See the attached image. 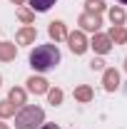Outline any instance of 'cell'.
Segmentation results:
<instances>
[{
  "mask_svg": "<svg viewBox=\"0 0 127 129\" xmlns=\"http://www.w3.org/2000/svg\"><path fill=\"white\" fill-rule=\"evenodd\" d=\"M60 62V50L57 45H40L30 52V67L37 72H48Z\"/></svg>",
  "mask_w": 127,
  "mask_h": 129,
  "instance_id": "1",
  "label": "cell"
},
{
  "mask_svg": "<svg viewBox=\"0 0 127 129\" xmlns=\"http://www.w3.org/2000/svg\"><path fill=\"white\" fill-rule=\"evenodd\" d=\"M43 109L40 107H25L23 112L15 117V129H37L43 124Z\"/></svg>",
  "mask_w": 127,
  "mask_h": 129,
  "instance_id": "2",
  "label": "cell"
},
{
  "mask_svg": "<svg viewBox=\"0 0 127 129\" xmlns=\"http://www.w3.org/2000/svg\"><path fill=\"white\" fill-rule=\"evenodd\" d=\"M70 47H72V52H75V55H82V52H85V47H87V45H85V37H82L80 32L70 35Z\"/></svg>",
  "mask_w": 127,
  "mask_h": 129,
  "instance_id": "3",
  "label": "cell"
},
{
  "mask_svg": "<svg viewBox=\"0 0 127 129\" xmlns=\"http://www.w3.org/2000/svg\"><path fill=\"white\" fill-rule=\"evenodd\" d=\"M28 89L35 94H43V92H48V82L40 80V77H32V80H28Z\"/></svg>",
  "mask_w": 127,
  "mask_h": 129,
  "instance_id": "4",
  "label": "cell"
},
{
  "mask_svg": "<svg viewBox=\"0 0 127 129\" xmlns=\"http://www.w3.org/2000/svg\"><path fill=\"white\" fill-rule=\"evenodd\" d=\"M80 25H82V27H85V30H97V27H100V17H92L90 15V13H85V15L80 17Z\"/></svg>",
  "mask_w": 127,
  "mask_h": 129,
  "instance_id": "5",
  "label": "cell"
},
{
  "mask_svg": "<svg viewBox=\"0 0 127 129\" xmlns=\"http://www.w3.org/2000/svg\"><path fill=\"white\" fill-rule=\"evenodd\" d=\"M117 84H120V75L115 72V70H107L105 72V89H117Z\"/></svg>",
  "mask_w": 127,
  "mask_h": 129,
  "instance_id": "6",
  "label": "cell"
},
{
  "mask_svg": "<svg viewBox=\"0 0 127 129\" xmlns=\"http://www.w3.org/2000/svg\"><path fill=\"white\" fill-rule=\"evenodd\" d=\"M92 47H95L100 55H105V52L110 50V37H105V35H97L95 42H92Z\"/></svg>",
  "mask_w": 127,
  "mask_h": 129,
  "instance_id": "7",
  "label": "cell"
},
{
  "mask_svg": "<svg viewBox=\"0 0 127 129\" xmlns=\"http://www.w3.org/2000/svg\"><path fill=\"white\" fill-rule=\"evenodd\" d=\"M55 5V0H30V8L32 10H37V13H45Z\"/></svg>",
  "mask_w": 127,
  "mask_h": 129,
  "instance_id": "8",
  "label": "cell"
},
{
  "mask_svg": "<svg viewBox=\"0 0 127 129\" xmlns=\"http://www.w3.org/2000/svg\"><path fill=\"white\" fill-rule=\"evenodd\" d=\"M50 35H52L55 40H62V37H65V27H62V22H52V25H50Z\"/></svg>",
  "mask_w": 127,
  "mask_h": 129,
  "instance_id": "9",
  "label": "cell"
},
{
  "mask_svg": "<svg viewBox=\"0 0 127 129\" xmlns=\"http://www.w3.org/2000/svg\"><path fill=\"white\" fill-rule=\"evenodd\" d=\"M15 55V45H0V60H10Z\"/></svg>",
  "mask_w": 127,
  "mask_h": 129,
  "instance_id": "10",
  "label": "cell"
},
{
  "mask_svg": "<svg viewBox=\"0 0 127 129\" xmlns=\"http://www.w3.org/2000/svg\"><path fill=\"white\" fill-rule=\"evenodd\" d=\"M35 37V27H28V30H23L20 35H17V42H28V40H32Z\"/></svg>",
  "mask_w": 127,
  "mask_h": 129,
  "instance_id": "11",
  "label": "cell"
},
{
  "mask_svg": "<svg viewBox=\"0 0 127 129\" xmlns=\"http://www.w3.org/2000/svg\"><path fill=\"white\" fill-rule=\"evenodd\" d=\"M10 102L23 104V102H25V92H23V89H13V92H10Z\"/></svg>",
  "mask_w": 127,
  "mask_h": 129,
  "instance_id": "12",
  "label": "cell"
},
{
  "mask_svg": "<svg viewBox=\"0 0 127 129\" xmlns=\"http://www.w3.org/2000/svg\"><path fill=\"white\" fill-rule=\"evenodd\" d=\"M112 37H115V40H120V42H125V40H127V32L120 30V27H115V30H112Z\"/></svg>",
  "mask_w": 127,
  "mask_h": 129,
  "instance_id": "13",
  "label": "cell"
},
{
  "mask_svg": "<svg viewBox=\"0 0 127 129\" xmlns=\"http://www.w3.org/2000/svg\"><path fill=\"white\" fill-rule=\"evenodd\" d=\"M10 112H13V104H10V102H3V104H0V117H8Z\"/></svg>",
  "mask_w": 127,
  "mask_h": 129,
  "instance_id": "14",
  "label": "cell"
},
{
  "mask_svg": "<svg viewBox=\"0 0 127 129\" xmlns=\"http://www.w3.org/2000/svg\"><path fill=\"white\" fill-rule=\"evenodd\" d=\"M110 17H112V22H122V20H125V13H122V10H112Z\"/></svg>",
  "mask_w": 127,
  "mask_h": 129,
  "instance_id": "15",
  "label": "cell"
},
{
  "mask_svg": "<svg viewBox=\"0 0 127 129\" xmlns=\"http://www.w3.org/2000/svg\"><path fill=\"white\" fill-rule=\"evenodd\" d=\"M75 97H77V99H90V89H87V87H80L77 92H75Z\"/></svg>",
  "mask_w": 127,
  "mask_h": 129,
  "instance_id": "16",
  "label": "cell"
},
{
  "mask_svg": "<svg viewBox=\"0 0 127 129\" xmlns=\"http://www.w3.org/2000/svg\"><path fill=\"white\" fill-rule=\"evenodd\" d=\"M60 99H62V92H60V89H52V92H50V102H52V104H57Z\"/></svg>",
  "mask_w": 127,
  "mask_h": 129,
  "instance_id": "17",
  "label": "cell"
},
{
  "mask_svg": "<svg viewBox=\"0 0 127 129\" xmlns=\"http://www.w3.org/2000/svg\"><path fill=\"white\" fill-rule=\"evenodd\" d=\"M87 10H102V3L100 0H90L87 3Z\"/></svg>",
  "mask_w": 127,
  "mask_h": 129,
  "instance_id": "18",
  "label": "cell"
},
{
  "mask_svg": "<svg viewBox=\"0 0 127 129\" xmlns=\"http://www.w3.org/2000/svg\"><path fill=\"white\" fill-rule=\"evenodd\" d=\"M92 70H102V62L100 60H92Z\"/></svg>",
  "mask_w": 127,
  "mask_h": 129,
  "instance_id": "19",
  "label": "cell"
},
{
  "mask_svg": "<svg viewBox=\"0 0 127 129\" xmlns=\"http://www.w3.org/2000/svg\"><path fill=\"white\" fill-rule=\"evenodd\" d=\"M40 129H60V127H57V124H43Z\"/></svg>",
  "mask_w": 127,
  "mask_h": 129,
  "instance_id": "20",
  "label": "cell"
},
{
  "mask_svg": "<svg viewBox=\"0 0 127 129\" xmlns=\"http://www.w3.org/2000/svg\"><path fill=\"white\" fill-rule=\"evenodd\" d=\"M120 3H122V5H127V0H120Z\"/></svg>",
  "mask_w": 127,
  "mask_h": 129,
  "instance_id": "21",
  "label": "cell"
},
{
  "mask_svg": "<svg viewBox=\"0 0 127 129\" xmlns=\"http://www.w3.org/2000/svg\"><path fill=\"white\" fill-rule=\"evenodd\" d=\"M0 129H5V124H0Z\"/></svg>",
  "mask_w": 127,
  "mask_h": 129,
  "instance_id": "22",
  "label": "cell"
},
{
  "mask_svg": "<svg viewBox=\"0 0 127 129\" xmlns=\"http://www.w3.org/2000/svg\"><path fill=\"white\" fill-rule=\"evenodd\" d=\"M125 67H127V62H125Z\"/></svg>",
  "mask_w": 127,
  "mask_h": 129,
  "instance_id": "23",
  "label": "cell"
}]
</instances>
